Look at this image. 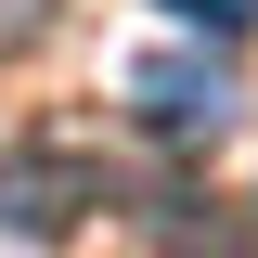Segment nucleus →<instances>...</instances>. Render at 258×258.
<instances>
[{"label":"nucleus","instance_id":"nucleus-1","mask_svg":"<svg viewBox=\"0 0 258 258\" xmlns=\"http://www.w3.org/2000/svg\"><path fill=\"white\" fill-rule=\"evenodd\" d=\"M232 103H245V91H232L220 52H142V64H129V116L155 129V142H220Z\"/></svg>","mask_w":258,"mask_h":258},{"label":"nucleus","instance_id":"nucleus-2","mask_svg":"<svg viewBox=\"0 0 258 258\" xmlns=\"http://www.w3.org/2000/svg\"><path fill=\"white\" fill-rule=\"evenodd\" d=\"M91 194H103V181H91V155H0V220L26 232V245H64Z\"/></svg>","mask_w":258,"mask_h":258},{"label":"nucleus","instance_id":"nucleus-3","mask_svg":"<svg viewBox=\"0 0 258 258\" xmlns=\"http://www.w3.org/2000/svg\"><path fill=\"white\" fill-rule=\"evenodd\" d=\"M168 13H181V26H207V39H245V26H258V0H168Z\"/></svg>","mask_w":258,"mask_h":258},{"label":"nucleus","instance_id":"nucleus-4","mask_svg":"<svg viewBox=\"0 0 258 258\" xmlns=\"http://www.w3.org/2000/svg\"><path fill=\"white\" fill-rule=\"evenodd\" d=\"M168 258H258V245H245V232H194V220H181V232H168Z\"/></svg>","mask_w":258,"mask_h":258},{"label":"nucleus","instance_id":"nucleus-5","mask_svg":"<svg viewBox=\"0 0 258 258\" xmlns=\"http://www.w3.org/2000/svg\"><path fill=\"white\" fill-rule=\"evenodd\" d=\"M13 39H39V0H0V52H13Z\"/></svg>","mask_w":258,"mask_h":258}]
</instances>
